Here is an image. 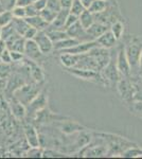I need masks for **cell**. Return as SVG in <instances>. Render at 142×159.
Here are the masks:
<instances>
[{"mask_svg":"<svg viewBox=\"0 0 142 159\" xmlns=\"http://www.w3.org/2000/svg\"><path fill=\"white\" fill-rule=\"evenodd\" d=\"M126 56L130 61L133 78L140 75V58L142 54V36L131 37L124 46Z\"/></svg>","mask_w":142,"mask_h":159,"instance_id":"obj_1","label":"cell"},{"mask_svg":"<svg viewBox=\"0 0 142 159\" xmlns=\"http://www.w3.org/2000/svg\"><path fill=\"white\" fill-rule=\"evenodd\" d=\"M101 137L104 139L105 144L108 148V154L107 156H120L126 148L136 145V143H134L133 141H130L124 137H121L118 135L113 134H106V133H98Z\"/></svg>","mask_w":142,"mask_h":159,"instance_id":"obj_2","label":"cell"},{"mask_svg":"<svg viewBox=\"0 0 142 159\" xmlns=\"http://www.w3.org/2000/svg\"><path fill=\"white\" fill-rule=\"evenodd\" d=\"M65 71L72 74V75L76 76V78L84 80V81L94 82V83H98V84H100V85L107 86V82L103 78L101 71H95V70H91V69H86V68H77V67L65 68Z\"/></svg>","mask_w":142,"mask_h":159,"instance_id":"obj_3","label":"cell"},{"mask_svg":"<svg viewBox=\"0 0 142 159\" xmlns=\"http://www.w3.org/2000/svg\"><path fill=\"white\" fill-rule=\"evenodd\" d=\"M39 93L40 89L38 84H29V85H22L19 88H17L14 91V98L17 99L25 106H27Z\"/></svg>","mask_w":142,"mask_h":159,"instance_id":"obj_4","label":"cell"},{"mask_svg":"<svg viewBox=\"0 0 142 159\" xmlns=\"http://www.w3.org/2000/svg\"><path fill=\"white\" fill-rule=\"evenodd\" d=\"M117 90L119 96L125 103L133 101L134 96H135V84H134L133 78L122 76L117 83Z\"/></svg>","mask_w":142,"mask_h":159,"instance_id":"obj_5","label":"cell"},{"mask_svg":"<svg viewBox=\"0 0 142 159\" xmlns=\"http://www.w3.org/2000/svg\"><path fill=\"white\" fill-rule=\"evenodd\" d=\"M101 73H102L103 78L105 79V81L107 82V85H110V84H116V85H117L119 80L122 78L120 72H119L118 68H117L116 60H115V61L112 60H110L109 63L102 69Z\"/></svg>","mask_w":142,"mask_h":159,"instance_id":"obj_6","label":"cell"},{"mask_svg":"<svg viewBox=\"0 0 142 159\" xmlns=\"http://www.w3.org/2000/svg\"><path fill=\"white\" fill-rule=\"evenodd\" d=\"M116 64H117V68L121 74V76L130 78L131 75V69L128 58H127V56H126L124 47L119 49L117 57H116Z\"/></svg>","mask_w":142,"mask_h":159,"instance_id":"obj_7","label":"cell"},{"mask_svg":"<svg viewBox=\"0 0 142 159\" xmlns=\"http://www.w3.org/2000/svg\"><path fill=\"white\" fill-rule=\"evenodd\" d=\"M47 103H48V97L46 96V93L40 92L30 104H28L25 106V108H27V116L36 117L37 112L45 108Z\"/></svg>","mask_w":142,"mask_h":159,"instance_id":"obj_8","label":"cell"},{"mask_svg":"<svg viewBox=\"0 0 142 159\" xmlns=\"http://www.w3.org/2000/svg\"><path fill=\"white\" fill-rule=\"evenodd\" d=\"M34 40L37 43L38 47H39V49L44 55H47L49 53H51L52 50H54V43L50 39V37L48 36L46 31H38L36 36L34 37Z\"/></svg>","mask_w":142,"mask_h":159,"instance_id":"obj_9","label":"cell"},{"mask_svg":"<svg viewBox=\"0 0 142 159\" xmlns=\"http://www.w3.org/2000/svg\"><path fill=\"white\" fill-rule=\"evenodd\" d=\"M99 47V43H97V40H88V42H81L74 47L67 49L64 51H61V53L66 52V53H71V54H76V55H83L88 53L89 51H91L94 48Z\"/></svg>","mask_w":142,"mask_h":159,"instance_id":"obj_10","label":"cell"},{"mask_svg":"<svg viewBox=\"0 0 142 159\" xmlns=\"http://www.w3.org/2000/svg\"><path fill=\"white\" fill-rule=\"evenodd\" d=\"M25 55L27 58H30V60L34 61H40L44 56L39 47L37 46V43H35L34 39H27L25 48Z\"/></svg>","mask_w":142,"mask_h":159,"instance_id":"obj_11","label":"cell"},{"mask_svg":"<svg viewBox=\"0 0 142 159\" xmlns=\"http://www.w3.org/2000/svg\"><path fill=\"white\" fill-rule=\"evenodd\" d=\"M25 136L31 148L40 147V137L32 124H27L25 126Z\"/></svg>","mask_w":142,"mask_h":159,"instance_id":"obj_12","label":"cell"},{"mask_svg":"<svg viewBox=\"0 0 142 159\" xmlns=\"http://www.w3.org/2000/svg\"><path fill=\"white\" fill-rule=\"evenodd\" d=\"M97 43H99L100 47L105 48V49H112V48L115 47L117 45V43L119 40L116 38V36L113 35V33L110 31V29H108L106 32L103 33L100 37H98Z\"/></svg>","mask_w":142,"mask_h":159,"instance_id":"obj_13","label":"cell"},{"mask_svg":"<svg viewBox=\"0 0 142 159\" xmlns=\"http://www.w3.org/2000/svg\"><path fill=\"white\" fill-rule=\"evenodd\" d=\"M59 129H61L62 132L66 135H72V134H74V133L81 132V130L88 129L87 127L80 124L79 122L73 121V120H66V121H64V119L62 120Z\"/></svg>","mask_w":142,"mask_h":159,"instance_id":"obj_14","label":"cell"},{"mask_svg":"<svg viewBox=\"0 0 142 159\" xmlns=\"http://www.w3.org/2000/svg\"><path fill=\"white\" fill-rule=\"evenodd\" d=\"M69 9H62L61 11L57 12L55 19L53 20L52 24L49 25V27L47 28V30H65V24H66V19L68 17Z\"/></svg>","mask_w":142,"mask_h":159,"instance_id":"obj_15","label":"cell"},{"mask_svg":"<svg viewBox=\"0 0 142 159\" xmlns=\"http://www.w3.org/2000/svg\"><path fill=\"white\" fill-rule=\"evenodd\" d=\"M108 28H109V27L106 25L95 21L94 25H90L88 29L86 30V32H87V34L89 35L90 38H91L92 40H95L98 37H100L103 33L106 32V31L108 30Z\"/></svg>","mask_w":142,"mask_h":159,"instance_id":"obj_16","label":"cell"},{"mask_svg":"<svg viewBox=\"0 0 142 159\" xmlns=\"http://www.w3.org/2000/svg\"><path fill=\"white\" fill-rule=\"evenodd\" d=\"M36 119L39 120V122H52V121H61V119H65L64 117L55 115L54 112L50 111L47 107H45L40 111L37 112L36 115Z\"/></svg>","mask_w":142,"mask_h":159,"instance_id":"obj_17","label":"cell"},{"mask_svg":"<svg viewBox=\"0 0 142 159\" xmlns=\"http://www.w3.org/2000/svg\"><path fill=\"white\" fill-rule=\"evenodd\" d=\"M80 56L76 54H71V53L63 52L59 55V61L65 68H73L76 67L77 63H79Z\"/></svg>","mask_w":142,"mask_h":159,"instance_id":"obj_18","label":"cell"},{"mask_svg":"<svg viewBox=\"0 0 142 159\" xmlns=\"http://www.w3.org/2000/svg\"><path fill=\"white\" fill-rule=\"evenodd\" d=\"M25 20H27L28 24H29L31 27L35 28V29L38 31H46L47 28L49 27V25H50V24H48L40 15H36V16H33V17H25Z\"/></svg>","mask_w":142,"mask_h":159,"instance_id":"obj_19","label":"cell"},{"mask_svg":"<svg viewBox=\"0 0 142 159\" xmlns=\"http://www.w3.org/2000/svg\"><path fill=\"white\" fill-rule=\"evenodd\" d=\"M79 43H81L79 39L76 38H73V37H68V38H65L63 40H59L57 43H54V50L58 51H64V50H67V49H70V48L74 47L76 45H77Z\"/></svg>","mask_w":142,"mask_h":159,"instance_id":"obj_20","label":"cell"},{"mask_svg":"<svg viewBox=\"0 0 142 159\" xmlns=\"http://www.w3.org/2000/svg\"><path fill=\"white\" fill-rule=\"evenodd\" d=\"M113 1H116V0H112V1H107V0H94L88 10L92 14L102 13V12H104L105 10H107Z\"/></svg>","mask_w":142,"mask_h":159,"instance_id":"obj_21","label":"cell"},{"mask_svg":"<svg viewBox=\"0 0 142 159\" xmlns=\"http://www.w3.org/2000/svg\"><path fill=\"white\" fill-rule=\"evenodd\" d=\"M11 109L15 118H17V119H19V120L24 119L25 116L27 115V108H25V106L15 98H14V101L11 103Z\"/></svg>","mask_w":142,"mask_h":159,"instance_id":"obj_22","label":"cell"},{"mask_svg":"<svg viewBox=\"0 0 142 159\" xmlns=\"http://www.w3.org/2000/svg\"><path fill=\"white\" fill-rule=\"evenodd\" d=\"M79 21H80V24L82 25V27H83L85 30H87L90 25H92L95 22L94 14H92L89 10H85V11L79 16Z\"/></svg>","mask_w":142,"mask_h":159,"instance_id":"obj_23","label":"cell"},{"mask_svg":"<svg viewBox=\"0 0 142 159\" xmlns=\"http://www.w3.org/2000/svg\"><path fill=\"white\" fill-rule=\"evenodd\" d=\"M110 31L113 33V35L116 36L118 40H120L121 38L123 37V34H124V30H125V25L124 22L121 19L116 20L115 22H112V25L109 27Z\"/></svg>","mask_w":142,"mask_h":159,"instance_id":"obj_24","label":"cell"},{"mask_svg":"<svg viewBox=\"0 0 142 159\" xmlns=\"http://www.w3.org/2000/svg\"><path fill=\"white\" fill-rule=\"evenodd\" d=\"M46 32H47L48 36L50 37V39L52 40L53 43H57L59 40L65 39V38L70 37L66 30H55L54 29V30H46Z\"/></svg>","mask_w":142,"mask_h":159,"instance_id":"obj_25","label":"cell"},{"mask_svg":"<svg viewBox=\"0 0 142 159\" xmlns=\"http://www.w3.org/2000/svg\"><path fill=\"white\" fill-rule=\"evenodd\" d=\"M12 24L14 25L16 32L18 34L21 35V36H24L25 31L30 28V25L28 24V21L25 20V18H14L12 21Z\"/></svg>","mask_w":142,"mask_h":159,"instance_id":"obj_26","label":"cell"},{"mask_svg":"<svg viewBox=\"0 0 142 159\" xmlns=\"http://www.w3.org/2000/svg\"><path fill=\"white\" fill-rule=\"evenodd\" d=\"M121 157L123 158H138L142 157V148L139 145H133V147L126 148V150L121 154Z\"/></svg>","mask_w":142,"mask_h":159,"instance_id":"obj_27","label":"cell"},{"mask_svg":"<svg viewBox=\"0 0 142 159\" xmlns=\"http://www.w3.org/2000/svg\"><path fill=\"white\" fill-rule=\"evenodd\" d=\"M126 104L131 114L142 119V101H131Z\"/></svg>","mask_w":142,"mask_h":159,"instance_id":"obj_28","label":"cell"},{"mask_svg":"<svg viewBox=\"0 0 142 159\" xmlns=\"http://www.w3.org/2000/svg\"><path fill=\"white\" fill-rule=\"evenodd\" d=\"M39 15L48 22V24H52L53 20L55 19L56 15H57V12L53 11V10L49 9V7H45V9L39 12Z\"/></svg>","mask_w":142,"mask_h":159,"instance_id":"obj_29","label":"cell"},{"mask_svg":"<svg viewBox=\"0 0 142 159\" xmlns=\"http://www.w3.org/2000/svg\"><path fill=\"white\" fill-rule=\"evenodd\" d=\"M85 10L86 9H85V7L82 4V2L80 1V0H73V2H72L69 11H70L71 14L76 15V16H80V15H81Z\"/></svg>","mask_w":142,"mask_h":159,"instance_id":"obj_30","label":"cell"},{"mask_svg":"<svg viewBox=\"0 0 142 159\" xmlns=\"http://www.w3.org/2000/svg\"><path fill=\"white\" fill-rule=\"evenodd\" d=\"M14 16H13L12 11H3L0 14V27H4L10 24H12Z\"/></svg>","mask_w":142,"mask_h":159,"instance_id":"obj_31","label":"cell"},{"mask_svg":"<svg viewBox=\"0 0 142 159\" xmlns=\"http://www.w3.org/2000/svg\"><path fill=\"white\" fill-rule=\"evenodd\" d=\"M15 33H17V32H16V30H15L13 24L4 25V27H2V36H1V38L4 40H7V39H9L12 35H14Z\"/></svg>","mask_w":142,"mask_h":159,"instance_id":"obj_32","label":"cell"},{"mask_svg":"<svg viewBox=\"0 0 142 159\" xmlns=\"http://www.w3.org/2000/svg\"><path fill=\"white\" fill-rule=\"evenodd\" d=\"M12 13H13L14 18H25V17H27V14H25V7H24L16 6L12 10Z\"/></svg>","mask_w":142,"mask_h":159,"instance_id":"obj_33","label":"cell"},{"mask_svg":"<svg viewBox=\"0 0 142 159\" xmlns=\"http://www.w3.org/2000/svg\"><path fill=\"white\" fill-rule=\"evenodd\" d=\"M0 3L6 11H12L17 6V0H0Z\"/></svg>","mask_w":142,"mask_h":159,"instance_id":"obj_34","label":"cell"},{"mask_svg":"<svg viewBox=\"0 0 142 159\" xmlns=\"http://www.w3.org/2000/svg\"><path fill=\"white\" fill-rule=\"evenodd\" d=\"M0 61L2 63H6V64H11L13 60H12V55H11V50L7 48L3 51V52L0 54Z\"/></svg>","mask_w":142,"mask_h":159,"instance_id":"obj_35","label":"cell"},{"mask_svg":"<svg viewBox=\"0 0 142 159\" xmlns=\"http://www.w3.org/2000/svg\"><path fill=\"white\" fill-rule=\"evenodd\" d=\"M47 7L53 10V11H55V12H59L62 10L61 0H48Z\"/></svg>","mask_w":142,"mask_h":159,"instance_id":"obj_36","label":"cell"},{"mask_svg":"<svg viewBox=\"0 0 142 159\" xmlns=\"http://www.w3.org/2000/svg\"><path fill=\"white\" fill-rule=\"evenodd\" d=\"M25 14H27V17H33L36 15H39V11L34 6V3H31L30 6L25 7Z\"/></svg>","mask_w":142,"mask_h":159,"instance_id":"obj_37","label":"cell"},{"mask_svg":"<svg viewBox=\"0 0 142 159\" xmlns=\"http://www.w3.org/2000/svg\"><path fill=\"white\" fill-rule=\"evenodd\" d=\"M77 21H79V16H76V15H73V14H71V13H69L68 17H67V19H66L65 30L68 29L69 27H71L72 25H74Z\"/></svg>","mask_w":142,"mask_h":159,"instance_id":"obj_38","label":"cell"},{"mask_svg":"<svg viewBox=\"0 0 142 159\" xmlns=\"http://www.w3.org/2000/svg\"><path fill=\"white\" fill-rule=\"evenodd\" d=\"M10 64H6V63H2L0 61V78L3 79L9 74L10 72Z\"/></svg>","mask_w":142,"mask_h":159,"instance_id":"obj_39","label":"cell"},{"mask_svg":"<svg viewBox=\"0 0 142 159\" xmlns=\"http://www.w3.org/2000/svg\"><path fill=\"white\" fill-rule=\"evenodd\" d=\"M37 32H38V30H36L35 28H33L30 25V28L25 31V33L24 34V37L25 38V39H34V37L36 36Z\"/></svg>","mask_w":142,"mask_h":159,"instance_id":"obj_40","label":"cell"},{"mask_svg":"<svg viewBox=\"0 0 142 159\" xmlns=\"http://www.w3.org/2000/svg\"><path fill=\"white\" fill-rule=\"evenodd\" d=\"M11 55H12V60L13 61H21V60H24L25 57V53H20L17 51H11Z\"/></svg>","mask_w":142,"mask_h":159,"instance_id":"obj_41","label":"cell"},{"mask_svg":"<svg viewBox=\"0 0 142 159\" xmlns=\"http://www.w3.org/2000/svg\"><path fill=\"white\" fill-rule=\"evenodd\" d=\"M47 2L48 0H35L33 3H34V6L37 7L38 11H42V10H44L45 7H47Z\"/></svg>","mask_w":142,"mask_h":159,"instance_id":"obj_42","label":"cell"},{"mask_svg":"<svg viewBox=\"0 0 142 159\" xmlns=\"http://www.w3.org/2000/svg\"><path fill=\"white\" fill-rule=\"evenodd\" d=\"M33 2H34V0H17V6L25 7L30 6L31 3H33Z\"/></svg>","mask_w":142,"mask_h":159,"instance_id":"obj_43","label":"cell"},{"mask_svg":"<svg viewBox=\"0 0 142 159\" xmlns=\"http://www.w3.org/2000/svg\"><path fill=\"white\" fill-rule=\"evenodd\" d=\"M73 0H61L62 9H70Z\"/></svg>","mask_w":142,"mask_h":159,"instance_id":"obj_44","label":"cell"},{"mask_svg":"<svg viewBox=\"0 0 142 159\" xmlns=\"http://www.w3.org/2000/svg\"><path fill=\"white\" fill-rule=\"evenodd\" d=\"M7 49V42L4 39H0V54L3 52L4 50Z\"/></svg>","mask_w":142,"mask_h":159,"instance_id":"obj_45","label":"cell"},{"mask_svg":"<svg viewBox=\"0 0 142 159\" xmlns=\"http://www.w3.org/2000/svg\"><path fill=\"white\" fill-rule=\"evenodd\" d=\"M80 1L82 2V4L85 7V9L86 10H88L89 7H90V6L92 4V2L94 1V0H80Z\"/></svg>","mask_w":142,"mask_h":159,"instance_id":"obj_46","label":"cell"},{"mask_svg":"<svg viewBox=\"0 0 142 159\" xmlns=\"http://www.w3.org/2000/svg\"><path fill=\"white\" fill-rule=\"evenodd\" d=\"M3 11H6V10L3 9V7H2V4L0 3V14H1V13L3 12Z\"/></svg>","mask_w":142,"mask_h":159,"instance_id":"obj_47","label":"cell"},{"mask_svg":"<svg viewBox=\"0 0 142 159\" xmlns=\"http://www.w3.org/2000/svg\"><path fill=\"white\" fill-rule=\"evenodd\" d=\"M1 36H2V28L0 27V39H1Z\"/></svg>","mask_w":142,"mask_h":159,"instance_id":"obj_48","label":"cell"},{"mask_svg":"<svg viewBox=\"0 0 142 159\" xmlns=\"http://www.w3.org/2000/svg\"><path fill=\"white\" fill-rule=\"evenodd\" d=\"M139 80H140V82H141V84H142V74H141V75H139Z\"/></svg>","mask_w":142,"mask_h":159,"instance_id":"obj_49","label":"cell"},{"mask_svg":"<svg viewBox=\"0 0 142 159\" xmlns=\"http://www.w3.org/2000/svg\"><path fill=\"white\" fill-rule=\"evenodd\" d=\"M107 1H112V0H107Z\"/></svg>","mask_w":142,"mask_h":159,"instance_id":"obj_50","label":"cell"},{"mask_svg":"<svg viewBox=\"0 0 142 159\" xmlns=\"http://www.w3.org/2000/svg\"><path fill=\"white\" fill-rule=\"evenodd\" d=\"M34 1H35V0H34Z\"/></svg>","mask_w":142,"mask_h":159,"instance_id":"obj_51","label":"cell"}]
</instances>
